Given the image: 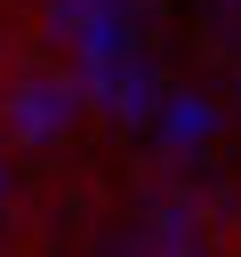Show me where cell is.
<instances>
[{
	"label": "cell",
	"instance_id": "7a4b0ae2",
	"mask_svg": "<svg viewBox=\"0 0 241 257\" xmlns=\"http://www.w3.org/2000/svg\"><path fill=\"white\" fill-rule=\"evenodd\" d=\"M209 32H217V64H225V88L241 96V0H217Z\"/></svg>",
	"mask_w": 241,
	"mask_h": 257
},
{
	"label": "cell",
	"instance_id": "6da1fadb",
	"mask_svg": "<svg viewBox=\"0 0 241 257\" xmlns=\"http://www.w3.org/2000/svg\"><path fill=\"white\" fill-rule=\"evenodd\" d=\"M96 257H217V249H209V233H201L177 201H137V209L104 233Z\"/></svg>",
	"mask_w": 241,
	"mask_h": 257
}]
</instances>
